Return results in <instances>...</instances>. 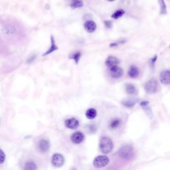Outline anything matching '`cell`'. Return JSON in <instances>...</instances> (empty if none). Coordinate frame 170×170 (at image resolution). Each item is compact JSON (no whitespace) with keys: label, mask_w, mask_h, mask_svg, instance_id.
<instances>
[{"label":"cell","mask_w":170,"mask_h":170,"mask_svg":"<svg viewBox=\"0 0 170 170\" xmlns=\"http://www.w3.org/2000/svg\"><path fill=\"white\" fill-rule=\"evenodd\" d=\"M64 158L60 154H55L52 158V163L56 167H60L64 164Z\"/></svg>","instance_id":"5b68a950"},{"label":"cell","mask_w":170,"mask_h":170,"mask_svg":"<svg viewBox=\"0 0 170 170\" xmlns=\"http://www.w3.org/2000/svg\"><path fill=\"white\" fill-rule=\"evenodd\" d=\"M110 75L112 78L118 79L122 76L123 74V70L121 67L115 66L109 68Z\"/></svg>","instance_id":"8992f818"},{"label":"cell","mask_w":170,"mask_h":170,"mask_svg":"<svg viewBox=\"0 0 170 170\" xmlns=\"http://www.w3.org/2000/svg\"><path fill=\"white\" fill-rule=\"evenodd\" d=\"M108 1H109L112 2L114 1H115V0H108Z\"/></svg>","instance_id":"4dcf8cb0"},{"label":"cell","mask_w":170,"mask_h":170,"mask_svg":"<svg viewBox=\"0 0 170 170\" xmlns=\"http://www.w3.org/2000/svg\"><path fill=\"white\" fill-rule=\"evenodd\" d=\"M15 29L12 27H8L5 29V32L7 34H13L15 32Z\"/></svg>","instance_id":"4316f807"},{"label":"cell","mask_w":170,"mask_h":170,"mask_svg":"<svg viewBox=\"0 0 170 170\" xmlns=\"http://www.w3.org/2000/svg\"><path fill=\"white\" fill-rule=\"evenodd\" d=\"M157 59V56L155 55L152 59H151L150 60V65L151 66V67L153 68L154 67V63L156 61Z\"/></svg>","instance_id":"d4e9b609"},{"label":"cell","mask_w":170,"mask_h":170,"mask_svg":"<svg viewBox=\"0 0 170 170\" xmlns=\"http://www.w3.org/2000/svg\"><path fill=\"white\" fill-rule=\"evenodd\" d=\"M126 92L131 95H135L138 93V91L136 87L132 84L127 83L125 85Z\"/></svg>","instance_id":"2e32d148"},{"label":"cell","mask_w":170,"mask_h":170,"mask_svg":"<svg viewBox=\"0 0 170 170\" xmlns=\"http://www.w3.org/2000/svg\"><path fill=\"white\" fill-rule=\"evenodd\" d=\"M83 134L80 132H76L72 135L71 137V140L73 143L78 144L82 142L84 139Z\"/></svg>","instance_id":"30bf717a"},{"label":"cell","mask_w":170,"mask_h":170,"mask_svg":"<svg viewBox=\"0 0 170 170\" xmlns=\"http://www.w3.org/2000/svg\"><path fill=\"white\" fill-rule=\"evenodd\" d=\"M37 169L36 165L33 162H27L25 166V170H36Z\"/></svg>","instance_id":"603a6c76"},{"label":"cell","mask_w":170,"mask_h":170,"mask_svg":"<svg viewBox=\"0 0 170 170\" xmlns=\"http://www.w3.org/2000/svg\"><path fill=\"white\" fill-rule=\"evenodd\" d=\"M170 74L169 70H164L162 71L160 75L161 82L164 84H170Z\"/></svg>","instance_id":"8fae6325"},{"label":"cell","mask_w":170,"mask_h":170,"mask_svg":"<svg viewBox=\"0 0 170 170\" xmlns=\"http://www.w3.org/2000/svg\"><path fill=\"white\" fill-rule=\"evenodd\" d=\"M88 130L89 131L90 133L95 132L96 130V128L95 125H90L88 126Z\"/></svg>","instance_id":"484cf974"},{"label":"cell","mask_w":170,"mask_h":170,"mask_svg":"<svg viewBox=\"0 0 170 170\" xmlns=\"http://www.w3.org/2000/svg\"><path fill=\"white\" fill-rule=\"evenodd\" d=\"M100 148L103 153L105 154L110 153L113 149V142L110 138L103 137L100 141Z\"/></svg>","instance_id":"7a4b0ae2"},{"label":"cell","mask_w":170,"mask_h":170,"mask_svg":"<svg viewBox=\"0 0 170 170\" xmlns=\"http://www.w3.org/2000/svg\"><path fill=\"white\" fill-rule=\"evenodd\" d=\"M64 123L66 127L71 129H77L80 126V122L78 121V120L74 118L66 119Z\"/></svg>","instance_id":"ba28073f"},{"label":"cell","mask_w":170,"mask_h":170,"mask_svg":"<svg viewBox=\"0 0 170 170\" xmlns=\"http://www.w3.org/2000/svg\"><path fill=\"white\" fill-rule=\"evenodd\" d=\"M144 87L145 90L149 93H155L157 92L158 84L156 80L152 79L146 83Z\"/></svg>","instance_id":"277c9868"},{"label":"cell","mask_w":170,"mask_h":170,"mask_svg":"<svg viewBox=\"0 0 170 170\" xmlns=\"http://www.w3.org/2000/svg\"><path fill=\"white\" fill-rule=\"evenodd\" d=\"M119 63L120 61L117 57L113 56H109L106 59L105 64L108 68H110L115 66H117Z\"/></svg>","instance_id":"9c48e42d"},{"label":"cell","mask_w":170,"mask_h":170,"mask_svg":"<svg viewBox=\"0 0 170 170\" xmlns=\"http://www.w3.org/2000/svg\"><path fill=\"white\" fill-rule=\"evenodd\" d=\"M86 117L89 119H93L97 115V111L94 108H90L87 110L85 113Z\"/></svg>","instance_id":"ac0fdd59"},{"label":"cell","mask_w":170,"mask_h":170,"mask_svg":"<svg viewBox=\"0 0 170 170\" xmlns=\"http://www.w3.org/2000/svg\"><path fill=\"white\" fill-rule=\"evenodd\" d=\"M121 122V120L120 119H114L110 122L109 127L111 129H116L120 127Z\"/></svg>","instance_id":"e0dca14e"},{"label":"cell","mask_w":170,"mask_h":170,"mask_svg":"<svg viewBox=\"0 0 170 170\" xmlns=\"http://www.w3.org/2000/svg\"><path fill=\"white\" fill-rule=\"evenodd\" d=\"M139 101V99L136 98L127 97L124 98L122 101V104L126 107H133Z\"/></svg>","instance_id":"52a82bcc"},{"label":"cell","mask_w":170,"mask_h":170,"mask_svg":"<svg viewBox=\"0 0 170 170\" xmlns=\"http://www.w3.org/2000/svg\"><path fill=\"white\" fill-rule=\"evenodd\" d=\"M6 159V155L4 152L1 149H0V164H3L4 163Z\"/></svg>","instance_id":"cb8c5ba5"},{"label":"cell","mask_w":170,"mask_h":170,"mask_svg":"<svg viewBox=\"0 0 170 170\" xmlns=\"http://www.w3.org/2000/svg\"><path fill=\"white\" fill-rule=\"evenodd\" d=\"M160 6V13L161 15H165L167 14V7L165 3L164 0H158Z\"/></svg>","instance_id":"44dd1931"},{"label":"cell","mask_w":170,"mask_h":170,"mask_svg":"<svg viewBox=\"0 0 170 170\" xmlns=\"http://www.w3.org/2000/svg\"><path fill=\"white\" fill-rule=\"evenodd\" d=\"M84 27L85 28V30L87 32L90 33H92L95 32L96 29V25L95 22L91 20L87 21L84 25Z\"/></svg>","instance_id":"4fadbf2b"},{"label":"cell","mask_w":170,"mask_h":170,"mask_svg":"<svg viewBox=\"0 0 170 170\" xmlns=\"http://www.w3.org/2000/svg\"><path fill=\"white\" fill-rule=\"evenodd\" d=\"M125 13V12L124 10H122V9H119V10H117V11H116L115 13H113L111 17L114 19H118L120 18L121 17H122Z\"/></svg>","instance_id":"7402d4cb"},{"label":"cell","mask_w":170,"mask_h":170,"mask_svg":"<svg viewBox=\"0 0 170 170\" xmlns=\"http://www.w3.org/2000/svg\"><path fill=\"white\" fill-rule=\"evenodd\" d=\"M104 25L106 28L108 29H110L111 28L112 26V22L111 21H105L104 22Z\"/></svg>","instance_id":"83f0119b"},{"label":"cell","mask_w":170,"mask_h":170,"mask_svg":"<svg viewBox=\"0 0 170 170\" xmlns=\"http://www.w3.org/2000/svg\"><path fill=\"white\" fill-rule=\"evenodd\" d=\"M81 57V53L80 52H74L73 53H71L69 56V58L71 59H73L75 61L76 64H78V62L80 61V59Z\"/></svg>","instance_id":"ffe728a7"},{"label":"cell","mask_w":170,"mask_h":170,"mask_svg":"<svg viewBox=\"0 0 170 170\" xmlns=\"http://www.w3.org/2000/svg\"><path fill=\"white\" fill-rule=\"evenodd\" d=\"M38 148L39 150L42 152H46L50 148V144L49 141L46 140H41L38 145Z\"/></svg>","instance_id":"7c38bea8"},{"label":"cell","mask_w":170,"mask_h":170,"mask_svg":"<svg viewBox=\"0 0 170 170\" xmlns=\"http://www.w3.org/2000/svg\"><path fill=\"white\" fill-rule=\"evenodd\" d=\"M128 74L131 78H136L139 74V70L136 66H131L129 69Z\"/></svg>","instance_id":"5bb4252c"},{"label":"cell","mask_w":170,"mask_h":170,"mask_svg":"<svg viewBox=\"0 0 170 170\" xmlns=\"http://www.w3.org/2000/svg\"><path fill=\"white\" fill-rule=\"evenodd\" d=\"M50 39H51V46H50L49 49H48L47 51H46V53H45L44 54H43L42 56H46V55H49L50 53H53V52H55L56 50H57L58 49V47L56 46V42H55V39H54V37H53V36H51V37H50Z\"/></svg>","instance_id":"9a60e30c"},{"label":"cell","mask_w":170,"mask_h":170,"mask_svg":"<svg viewBox=\"0 0 170 170\" xmlns=\"http://www.w3.org/2000/svg\"><path fill=\"white\" fill-rule=\"evenodd\" d=\"M70 6L73 8H81L83 6V2L82 0H71Z\"/></svg>","instance_id":"d6986e66"},{"label":"cell","mask_w":170,"mask_h":170,"mask_svg":"<svg viewBox=\"0 0 170 170\" xmlns=\"http://www.w3.org/2000/svg\"><path fill=\"white\" fill-rule=\"evenodd\" d=\"M149 104V102H148V101H144L141 102L140 105H141V106H142V107H144L145 106H148Z\"/></svg>","instance_id":"f1b7e54d"},{"label":"cell","mask_w":170,"mask_h":170,"mask_svg":"<svg viewBox=\"0 0 170 170\" xmlns=\"http://www.w3.org/2000/svg\"><path fill=\"white\" fill-rule=\"evenodd\" d=\"M109 158L105 155H100L96 157L94 159L93 164L95 167L97 168L104 167L108 164L109 163Z\"/></svg>","instance_id":"3957f363"},{"label":"cell","mask_w":170,"mask_h":170,"mask_svg":"<svg viewBox=\"0 0 170 170\" xmlns=\"http://www.w3.org/2000/svg\"><path fill=\"white\" fill-rule=\"evenodd\" d=\"M118 152L119 157L125 160H130L134 156L133 148L130 145L123 146Z\"/></svg>","instance_id":"6da1fadb"},{"label":"cell","mask_w":170,"mask_h":170,"mask_svg":"<svg viewBox=\"0 0 170 170\" xmlns=\"http://www.w3.org/2000/svg\"><path fill=\"white\" fill-rule=\"evenodd\" d=\"M118 43H112L110 45V47H115V46H118Z\"/></svg>","instance_id":"f546056e"}]
</instances>
